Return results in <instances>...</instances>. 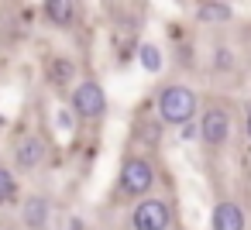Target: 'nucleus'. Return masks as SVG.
I'll return each instance as SVG.
<instances>
[{"label":"nucleus","instance_id":"f257e3e1","mask_svg":"<svg viewBox=\"0 0 251 230\" xmlns=\"http://www.w3.org/2000/svg\"><path fill=\"white\" fill-rule=\"evenodd\" d=\"M200 110H203V93L186 79H165L151 96V114L165 131L196 124Z\"/></svg>","mask_w":251,"mask_h":230},{"label":"nucleus","instance_id":"f03ea898","mask_svg":"<svg viewBox=\"0 0 251 230\" xmlns=\"http://www.w3.org/2000/svg\"><path fill=\"white\" fill-rule=\"evenodd\" d=\"M158 182H162V172H158L155 155L127 148L121 165H117V175H114V199L131 206V203L148 199L151 192H158Z\"/></svg>","mask_w":251,"mask_h":230},{"label":"nucleus","instance_id":"7ed1b4c3","mask_svg":"<svg viewBox=\"0 0 251 230\" xmlns=\"http://www.w3.org/2000/svg\"><path fill=\"white\" fill-rule=\"evenodd\" d=\"M234 131H237L234 103L227 96L203 100V110L196 117V141L206 151V158H224L234 144Z\"/></svg>","mask_w":251,"mask_h":230},{"label":"nucleus","instance_id":"20e7f679","mask_svg":"<svg viewBox=\"0 0 251 230\" xmlns=\"http://www.w3.org/2000/svg\"><path fill=\"white\" fill-rule=\"evenodd\" d=\"M179 227V203L172 192H151L138 199L124 213V230H176Z\"/></svg>","mask_w":251,"mask_h":230},{"label":"nucleus","instance_id":"39448f33","mask_svg":"<svg viewBox=\"0 0 251 230\" xmlns=\"http://www.w3.org/2000/svg\"><path fill=\"white\" fill-rule=\"evenodd\" d=\"M66 110L76 117L79 127H97L107 120L110 114V96H107V86L97 79V76H79V83L69 90L66 96Z\"/></svg>","mask_w":251,"mask_h":230},{"label":"nucleus","instance_id":"423d86ee","mask_svg":"<svg viewBox=\"0 0 251 230\" xmlns=\"http://www.w3.org/2000/svg\"><path fill=\"white\" fill-rule=\"evenodd\" d=\"M49 161H52V144H49V138L42 134V131H35V127H25V131H18L14 134V141H11V151H7V165L18 172V179L21 175H38V172H45L49 168Z\"/></svg>","mask_w":251,"mask_h":230},{"label":"nucleus","instance_id":"0eeeda50","mask_svg":"<svg viewBox=\"0 0 251 230\" xmlns=\"http://www.w3.org/2000/svg\"><path fill=\"white\" fill-rule=\"evenodd\" d=\"M52 216H55V199L42 189L21 196L18 203V223L21 230H52Z\"/></svg>","mask_w":251,"mask_h":230},{"label":"nucleus","instance_id":"6e6552de","mask_svg":"<svg viewBox=\"0 0 251 230\" xmlns=\"http://www.w3.org/2000/svg\"><path fill=\"white\" fill-rule=\"evenodd\" d=\"M206 230H251V209L237 196H220L210 206Z\"/></svg>","mask_w":251,"mask_h":230},{"label":"nucleus","instance_id":"1a4fd4ad","mask_svg":"<svg viewBox=\"0 0 251 230\" xmlns=\"http://www.w3.org/2000/svg\"><path fill=\"white\" fill-rule=\"evenodd\" d=\"M42 79H45V86H49L52 93L69 96V90L79 83V66H76L73 55H66V52H52V55L45 59V66H42Z\"/></svg>","mask_w":251,"mask_h":230},{"label":"nucleus","instance_id":"9d476101","mask_svg":"<svg viewBox=\"0 0 251 230\" xmlns=\"http://www.w3.org/2000/svg\"><path fill=\"white\" fill-rule=\"evenodd\" d=\"M83 14H86V11L76 4V0H45V4L38 7L42 24L52 28V31H59V35L76 31V28L83 24Z\"/></svg>","mask_w":251,"mask_h":230},{"label":"nucleus","instance_id":"9b49d317","mask_svg":"<svg viewBox=\"0 0 251 230\" xmlns=\"http://www.w3.org/2000/svg\"><path fill=\"white\" fill-rule=\"evenodd\" d=\"M189 14L196 24H206V28H230L237 18L234 4H227V0H196L189 7Z\"/></svg>","mask_w":251,"mask_h":230},{"label":"nucleus","instance_id":"f8f14e48","mask_svg":"<svg viewBox=\"0 0 251 230\" xmlns=\"http://www.w3.org/2000/svg\"><path fill=\"white\" fill-rule=\"evenodd\" d=\"M131 127H134L131 134H134V141H138V151H148V155L158 148V141H162V134H165V127L155 120V114H151V117H138Z\"/></svg>","mask_w":251,"mask_h":230},{"label":"nucleus","instance_id":"ddd939ff","mask_svg":"<svg viewBox=\"0 0 251 230\" xmlns=\"http://www.w3.org/2000/svg\"><path fill=\"white\" fill-rule=\"evenodd\" d=\"M206 69H210V76H227V72H234V48H230L227 38H217V42L210 45Z\"/></svg>","mask_w":251,"mask_h":230},{"label":"nucleus","instance_id":"4468645a","mask_svg":"<svg viewBox=\"0 0 251 230\" xmlns=\"http://www.w3.org/2000/svg\"><path fill=\"white\" fill-rule=\"evenodd\" d=\"M14 203H21V179L7 161H0V206H14Z\"/></svg>","mask_w":251,"mask_h":230},{"label":"nucleus","instance_id":"2eb2a0df","mask_svg":"<svg viewBox=\"0 0 251 230\" xmlns=\"http://www.w3.org/2000/svg\"><path fill=\"white\" fill-rule=\"evenodd\" d=\"M138 62L148 69V72H162V52H158V45H151V42H141L138 45Z\"/></svg>","mask_w":251,"mask_h":230},{"label":"nucleus","instance_id":"dca6fc26","mask_svg":"<svg viewBox=\"0 0 251 230\" xmlns=\"http://www.w3.org/2000/svg\"><path fill=\"white\" fill-rule=\"evenodd\" d=\"M244 138L251 141V107H248V114H244Z\"/></svg>","mask_w":251,"mask_h":230}]
</instances>
